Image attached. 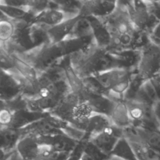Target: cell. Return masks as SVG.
<instances>
[{
    "label": "cell",
    "mask_w": 160,
    "mask_h": 160,
    "mask_svg": "<svg viewBox=\"0 0 160 160\" xmlns=\"http://www.w3.org/2000/svg\"><path fill=\"white\" fill-rule=\"evenodd\" d=\"M137 74L143 81L151 79L160 72V46L151 41L141 50Z\"/></svg>",
    "instance_id": "cell-1"
},
{
    "label": "cell",
    "mask_w": 160,
    "mask_h": 160,
    "mask_svg": "<svg viewBox=\"0 0 160 160\" xmlns=\"http://www.w3.org/2000/svg\"><path fill=\"white\" fill-rule=\"evenodd\" d=\"M126 8L131 21L137 31H148L149 34L159 21L151 12L149 1L128 2Z\"/></svg>",
    "instance_id": "cell-2"
},
{
    "label": "cell",
    "mask_w": 160,
    "mask_h": 160,
    "mask_svg": "<svg viewBox=\"0 0 160 160\" xmlns=\"http://www.w3.org/2000/svg\"><path fill=\"white\" fill-rule=\"evenodd\" d=\"M98 84L104 89L111 91L125 81H130L131 74L125 68L102 70L95 76Z\"/></svg>",
    "instance_id": "cell-3"
},
{
    "label": "cell",
    "mask_w": 160,
    "mask_h": 160,
    "mask_svg": "<svg viewBox=\"0 0 160 160\" xmlns=\"http://www.w3.org/2000/svg\"><path fill=\"white\" fill-rule=\"evenodd\" d=\"M106 60L100 49L89 50L81 60L79 66V74L86 76L100 72L101 68L107 64Z\"/></svg>",
    "instance_id": "cell-4"
},
{
    "label": "cell",
    "mask_w": 160,
    "mask_h": 160,
    "mask_svg": "<svg viewBox=\"0 0 160 160\" xmlns=\"http://www.w3.org/2000/svg\"><path fill=\"white\" fill-rule=\"evenodd\" d=\"M79 15L89 16L110 15L116 9V2L106 1H82Z\"/></svg>",
    "instance_id": "cell-5"
},
{
    "label": "cell",
    "mask_w": 160,
    "mask_h": 160,
    "mask_svg": "<svg viewBox=\"0 0 160 160\" xmlns=\"http://www.w3.org/2000/svg\"><path fill=\"white\" fill-rule=\"evenodd\" d=\"M80 19L81 16L78 14L65 20L58 25L50 28L47 31V34L51 41V43L57 44L64 40Z\"/></svg>",
    "instance_id": "cell-6"
},
{
    "label": "cell",
    "mask_w": 160,
    "mask_h": 160,
    "mask_svg": "<svg viewBox=\"0 0 160 160\" xmlns=\"http://www.w3.org/2000/svg\"><path fill=\"white\" fill-rule=\"evenodd\" d=\"M40 143L34 137L26 136L17 144V152L24 160H38L39 159Z\"/></svg>",
    "instance_id": "cell-7"
},
{
    "label": "cell",
    "mask_w": 160,
    "mask_h": 160,
    "mask_svg": "<svg viewBox=\"0 0 160 160\" xmlns=\"http://www.w3.org/2000/svg\"><path fill=\"white\" fill-rule=\"evenodd\" d=\"M133 130V132L141 142L160 153L159 130L138 126H135Z\"/></svg>",
    "instance_id": "cell-8"
},
{
    "label": "cell",
    "mask_w": 160,
    "mask_h": 160,
    "mask_svg": "<svg viewBox=\"0 0 160 160\" xmlns=\"http://www.w3.org/2000/svg\"><path fill=\"white\" fill-rule=\"evenodd\" d=\"M1 99H9L16 96L21 91V88L17 80L11 74L1 69Z\"/></svg>",
    "instance_id": "cell-9"
},
{
    "label": "cell",
    "mask_w": 160,
    "mask_h": 160,
    "mask_svg": "<svg viewBox=\"0 0 160 160\" xmlns=\"http://www.w3.org/2000/svg\"><path fill=\"white\" fill-rule=\"evenodd\" d=\"M63 56L61 49L57 44L51 43L40 51L35 59V64L38 68H44L50 65L58 58Z\"/></svg>",
    "instance_id": "cell-10"
},
{
    "label": "cell",
    "mask_w": 160,
    "mask_h": 160,
    "mask_svg": "<svg viewBox=\"0 0 160 160\" xmlns=\"http://www.w3.org/2000/svg\"><path fill=\"white\" fill-rule=\"evenodd\" d=\"M88 20L98 47L103 48L109 45L112 38L105 25L93 16H89Z\"/></svg>",
    "instance_id": "cell-11"
},
{
    "label": "cell",
    "mask_w": 160,
    "mask_h": 160,
    "mask_svg": "<svg viewBox=\"0 0 160 160\" xmlns=\"http://www.w3.org/2000/svg\"><path fill=\"white\" fill-rule=\"evenodd\" d=\"M66 12L64 10L52 9L42 11L34 20L37 22L45 24L51 28L69 19L66 18Z\"/></svg>",
    "instance_id": "cell-12"
},
{
    "label": "cell",
    "mask_w": 160,
    "mask_h": 160,
    "mask_svg": "<svg viewBox=\"0 0 160 160\" xmlns=\"http://www.w3.org/2000/svg\"><path fill=\"white\" fill-rule=\"evenodd\" d=\"M109 117L112 124L119 128L128 127L132 123L125 102L116 103Z\"/></svg>",
    "instance_id": "cell-13"
},
{
    "label": "cell",
    "mask_w": 160,
    "mask_h": 160,
    "mask_svg": "<svg viewBox=\"0 0 160 160\" xmlns=\"http://www.w3.org/2000/svg\"><path fill=\"white\" fill-rule=\"evenodd\" d=\"M96 113L110 116L115 106V102L111 99L99 95H90L88 100Z\"/></svg>",
    "instance_id": "cell-14"
},
{
    "label": "cell",
    "mask_w": 160,
    "mask_h": 160,
    "mask_svg": "<svg viewBox=\"0 0 160 160\" xmlns=\"http://www.w3.org/2000/svg\"><path fill=\"white\" fill-rule=\"evenodd\" d=\"M94 114L96 112L88 101L81 102L72 110L71 122L75 125H82Z\"/></svg>",
    "instance_id": "cell-15"
},
{
    "label": "cell",
    "mask_w": 160,
    "mask_h": 160,
    "mask_svg": "<svg viewBox=\"0 0 160 160\" xmlns=\"http://www.w3.org/2000/svg\"><path fill=\"white\" fill-rule=\"evenodd\" d=\"M112 122L108 116L96 113L87 122L86 130L91 132V136L102 132L107 127L111 126Z\"/></svg>",
    "instance_id": "cell-16"
},
{
    "label": "cell",
    "mask_w": 160,
    "mask_h": 160,
    "mask_svg": "<svg viewBox=\"0 0 160 160\" xmlns=\"http://www.w3.org/2000/svg\"><path fill=\"white\" fill-rule=\"evenodd\" d=\"M15 60V69L19 74L31 82L38 92L39 83L36 71L31 64L18 57H14Z\"/></svg>",
    "instance_id": "cell-17"
},
{
    "label": "cell",
    "mask_w": 160,
    "mask_h": 160,
    "mask_svg": "<svg viewBox=\"0 0 160 160\" xmlns=\"http://www.w3.org/2000/svg\"><path fill=\"white\" fill-rule=\"evenodd\" d=\"M111 155L124 160H138L130 143L125 137L119 139Z\"/></svg>",
    "instance_id": "cell-18"
},
{
    "label": "cell",
    "mask_w": 160,
    "mask_h": 160,
    "mask_svg": "<svg viewBox=\"0 0 160 160\" xmlns=\"http://www.w3.org/2000/svg\"><path fill=\"white\" fill-rule=\"evenodd\" d=\"M58 44H59L64 56L81 49L84 46L85 41L81 38H74L65 39Z\"/></svg>",
    "instance_id": "cell-19"
},
{
    "label": "cell",
    "mask_w": 160,
    "mask_h": 160,
    "mask_svg": "<svg viewBox=\"0 0 160 160\" xmlns=\"http://www.w3.org/2000/svg\"><path fill=\"white\" fill-rule=\"evenodd\" d=\"M1 12L4 14L8 18L16 19L18 20H22L28 14L27 8H21L7 6L4 4H0Z\"/></svg>",
    "instance_id": "cell-20"
},
{
    "label": "cell",
    "mask_w": 160,
    "mask_h": 160,
    "mask_svg": "<svg viewBox=\"0 0 160 160\" xmlns=\"http://www.w3.org/2000/svg\"><path fill=\"white\" fill-rule=\"evenodd\" d=\"M15 32L14 24L8 19L1 20L0 22V39L2 42L10 40Z\"/></svg>",
    "instance_id": "cell-21"
},
{
    "label": "cell",
    "mask_w": 160,
    "mask_h": 160,
    "mask_svg": "<svg viewBox=\"0 0 160 160\" xmlns=\"http://www.w3.org/2000/svg\"><path fill=\"white\" fill-rule=\"evenodd\" d=\"M0 59L1 69L8 71V70H12L15 68L14 58L11 56L6 49H4L2 47L1 49Z\"/></svg>",
    "instance_id": "cell-22"
},
{
    "label": "cell",
    "mask_w": 160,
    "mask_h": 160,
    "mask_svg": "<svg viewBox=\"0 0 160 160\" xmlns=\"http://www.w3.org/2000/svg\"><path fill=\"white\" fill-rule=\"evenodd\" d=\"M13 113L6 108L1 109L0 112V122L2 126H9L12 121Z\"/></svg>",
    "instance_id": "cell-23"
},
{
    "label": "cell",
    "mask_w": 160,
    "mask_h": 160,
    "mask_svg": "<svg viewBox=\"0 0 160 160\" xmlns=\"http://www.w3.org/2000/svg\"><path fill=\"white\" fill-rule=\"evenodd\" d=\"M153 114L160 129V99L153 105Z\"/></svg>",
    "instance_id": "cell-24"
},
{
    "label": "cell",
    "mask_w": 160,
    "mask_h": 160,
    "mask_svg": "<svg viewBox=\"0 0 160 160\" xmlns=\"http://www.w3.org/2000/svg\"><path fill=\"white\" fill-rule=\"evenodd\" d=\"M106 160H124V159H122L121 158H119L113 155H111L110 157H109V158H108Z\"/></svg>",
    "instance_id": "cell-25"
},
{
    "label": "cell",
    "mask_w": 160,
    "mask_h": 160,
    "mask_svg": "<svg viewBox=\"0 0 160 160\" xmlns=\"http://www.w3.org/2000/svg\"><path fill=\"white\" fill-rule=\"evenodd\" d=\"M159 2H160V1H159Z\"/></svg>",
    "instance_id": "cell-26"
},
{
    "label": "cell",
    "mask_w": 160,
    "mask_h": 160,
    "mask_svg": "<svg viewBox=\"0 0 160 160\" xmlns=\"http://www.w3.org/2000/svg\"><path fill=\"white\" fill-rule=\"evenodd\" d=\"M159 131H160V129H159Z\"/></svg>",
    "instance_id": "cell-27"
}]
</instances>
